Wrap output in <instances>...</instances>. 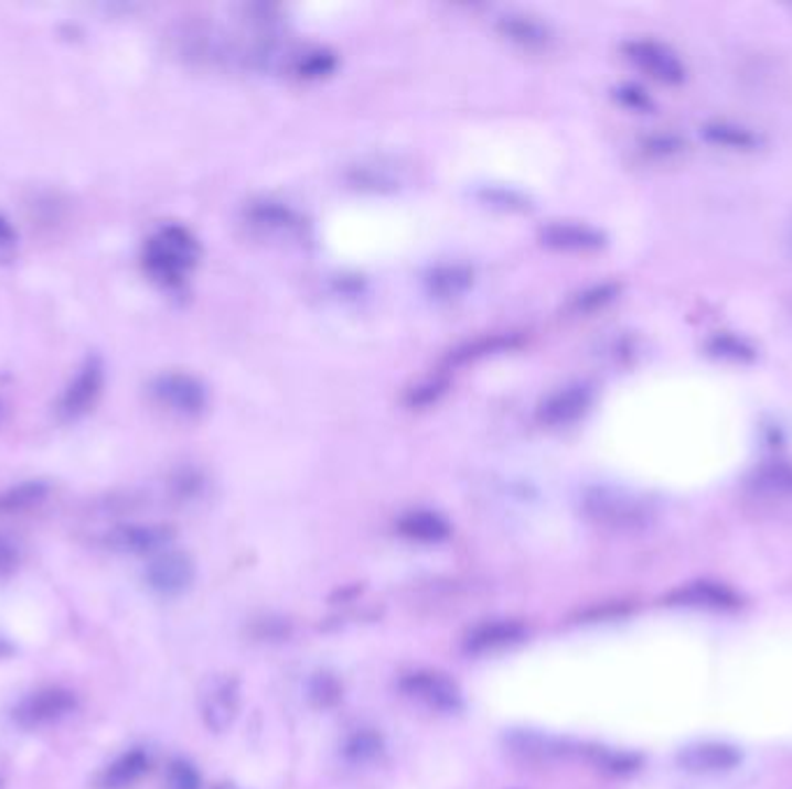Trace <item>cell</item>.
Returning a JSON list of instances; mask_svg holds the SVG:
<instances>
[{
  "mask_svg": "<svg viewBox=\"0 0 792 789\" xmlns=\"http://www.w3.org/2000/svg\"><path fill=\"white\" fill-rule=\"evenodd\" d=\"M200 260V244L193 231L183 225H160L145 241L142 267L153 283L176 290L185 283Z\"/></svg>",
  "mask_w": 792,
  "mask_h": 789,
  "instance_id": "6da1fadb",
  "label": "cell"
},
{
  "mask_svg": "<svg viewBox=\"0 0 792 789\" xmlns=\"http://www.w3.org/2000/svg\"><path fill=\"white\" fill-rule=\"evenodd\" d=\"M581 515L593 526L612 532H640L654 519V512L642 498L614 486L587 489L581 496Z\"/></svg>",
  "mask_w": 792,
  "mask_h": 789,
  "instance_id": "7a4b0ae2",
  "label": "cell"
},
{
  "mask_svg": "<svg viewBox=\"0 0 792 789\" xmlns=\"http://www.w3.org/2000/svg\"><path fill=\"white\" fill-rule=\"evenodd\" d=\"M105 361L98 355H88L79 368L77 374L73 376L65 385V389L61 391V397L56 401V417L63 424H73L84 420L88 412H93V408L98 406L103 391H105Z\"/></svg>",
  "mask_w": 792,
  "mask_h": 789,
  "instance_id": "3957f363",
  "label": "cell"
},
{
  "mask_svg": "<svg viewBox=\"0 0 792 789\" xmlns=\"http://www.w3.org/2000/svg\"><path fill=\"white\" fill-rule=\"evenodd\" d=\"M149 397L158 408L181 417V420H195L208 403L206 387L191 374L183 370H165L149 382Z\"/></svg>",
  "mask_w": 792,
  "mask_h": 789,
  "instance_id": "277c9868",
  "label": "cell"
},
{
  "mask_svg": "<svg viewBox=\"0 0 792 789\" xmlns=\"http://www.w3.org/2000/svg\"><path fill=\"white\" fill-rule=\"evenodd\" d=\"M79 706L77 694L63 685H46L26 694L14 709L12 721L21 729H42L52 727L67 715H73Z\"/></svg>",
  "mask_w": 792,
  "mask_h": 789,
  "instance_id": "5b68a950",
  "label": "cell"
},
{
  "mask_svg": "<svg viewBox=\"0 0 792 789\" xmlns=\"http://www.w3.org/2000/svg\"><path fill=\"white\" fill-rule=\"evenodd\" d=\"M623 54L628 56L635 67H640L644 75L656 79L667 86H677L686 79V65L682 58L674 54L670 46L656 40H631L625 42Z\"/></svg>",
  "mask_w": 792,
  "mask_h": 789,
  "instance_id": "8992f818",
  "label": "cell"
},
{
  "mask_svg": "<svg viewBox=\"0 0 792 789\" xmlns=\"http://www.w3.org/2000/svg\"><path fill=\"white\" fill-rule=\"evenodd\" d=\"M402 690L410 700H417L438 713H457L463 706L457 683L434 669L410 671L402 679Z\"/></svg>",
  "mask_w": 792,
  "mask_h": 789,
  "instance_id": "52a82bcc",
  "label": "cell"
},
{
  "mask_svg": "<svg viewBox=\"0 0 792 789\" xmlns=\"http://www.w3.org/2000/svg\"><path fill=\"white\" fill-rule=\"evenodd\" d=\"M174 540V530L162 523H121L105 536V547L116 553L158 555L168 551Z\"/></svg>",
  "mask_w": 792,
  "mask_h": 789,
  "instance_id": "ba28073f",
  "label": "cell"
},
{
  "mask_svg": "<svg viewBox=\"0 0 792 789\" xmlns=\"http://www.w3.org/2000/svg\"><path fill=\"white\" fill-rule=\"evenodd\" d=\"M145 579H147L149 588L156 591L158 595L174 597V595H181L191 588L193 579H195V565H193L189 553L168 549V551L153 555L151 563L147 565Z\"/></svg>",
  "mask_w": 792,
  "mask_h": 789,
  "instance_id": "9c48e42d",
  "label": "cell"
},
{
  "mask_svg": "<svg viewBox=\"0 0 792 789\" xmlns=\"http://www.w3.org/2000/svg\"><path fill=\"white\" fill-rule=\"evenodd\" d=\"M665 605L705 612H730L739 607V595L730 586L718 582H691L667 593Z\"/></svg>",
  "mask_w": 792,
  "mask_h": 789,
  "instance_id": "30bf717a",
  "label": "cell"
},
{
  "mask_svg": "<svg viewBox=\"0 0 792 789\" xmlns=\"http://www.w3.org/2000/svg\"><path fill=\"white\" fill-rule=\"evenodd\" d=\"M239 688L235 679H214L202 694V717L208 729L225 732L237 721Z\"/></svg>",
  "mask_w": 792,
  "mask_h": 789,
  "instance_id": "8fae6325",
  "label": "cell"
},
{
  "mask_svg": "<svg viewBox=\"0 0 792 789\" xmlns=\"http://www.w3.org/2000/svg\"><path fill=\"white\" fill-rule=\"evenodd\" d=\"M679 767L691 774H726L741 764V750L730 744L718 741H705V744L686 746L679 757Z\"/></svg>",
  "mask_w": 792,
  "mask_h": 789,
  "instance_id": "7c38bea8",
  "label": "cell"
},
{
  "mask_svg": "<svg viewBox=\"0 0 792 789\" xmlns=\"http://www.w3.org/2000/svg\"><path fill=\"white\" fill-rule=\"evenodd\" d=\"M591 406V391L585 385L558 389L541 403L538 420L547 426H568L585 417Z\"/></svg>",
  "mask_w": 792,
  "mask_h": 789,
  "instance_id": "4fadbf2b",
  "label": "cell"
},
{
  "mask_svg": "<svg viewBox=\"0 0 792 789\" xmlns=\"http://www.w3.org/2000/svg\"><path fill=\"white\" fill-rule=\"evenodd\" d=\"M149 755L142 748L126 750L98 774L96 789H132L149 774Z\"/></svg>",
  "mask_w": 792,
  "mask_h": 789,
  "instance_id": "5bb4252c",
  "label": "cell"
},
{
  "mask_svg": "<svg viewBox=\"0 0 792 789\" xmlns=\"http://www.w3.org/2000/svg\"><path fill=\"white\" fill-rule=\"evenodd\" d=\"M499 31L505 40L515 42L522 50L528 52H545L549 50V44L554 42V35L549 31L547 23H543L541 19H535L531 14H503L499 19Z\"/></svg>",
  "mask_w": 792,
  "mask_h": 789,
  "instance_id": "9a60e30c",
  "label": "cell"
},
{
  "mask_svg": "<svg viewBox=\"0 0 792 789\" xmlns=\"http://www.w3.org/2000/svg\"><path fill=\"white\" fill-rule=\"evenodd\" d=\"M543 244L570 250V252H589L604 246V235L585 223H552L543 229Z\"/></svg>",
  "mask_w": 792,
  "mask_h": 789,
  "instance_id": "2e32d148",
  "label": "cell"
},
{
  "mask_svg": "<svg viewBox=\"0 0 792 789\" xmlns=\"http://www.w3.org/2000/svg\"><path fill=\"white\" fill-rule=\"evenodd\" d=\"M524 625L517 620H492L482 623L465 637V651L473 656H484L501 651L505 646H512L524 639Z\"/></svg>",
  "mask_w": 792,
  "mask_h": 789,
  "instance_id": "e0dca14e",
  "label": "cell"
},
{
  "mask_svg": "<svg viewBox=\"0 0 792 789\" xmlns=\"http://www.w3.org/2000/svg\"><path fill=\"white\" fill-rule=\"evenodd\" d=\"M749 486L753 494L767 498H792V463L790 461H767L753 471Z\"/></svg>",
  "mask_w": 792,
  "mask_h": 789,
  "instance_id": "ac0fdd59",
  "label": "cell"
},
{
  "mask_svg": "<svg viewBox=\"0 0 792 789\" xmlns=\"http://www.w3.org/2000/svg\"><path fill=\"white\" fill-rule=\"evenodd\" d=\"M399 530L408 540L415 542H427L436 544L442 542L450 536V523L436 512H427V509H419V512H410L399 521Z\"/></svg>",
  "mask_w": 792,
  "mask_h": 789,
  "instance_id": "d6986e66",
  "label": "cell"
},
{
  "mask_svg": "<svg viewBox=\"0 0 792 789\" xmlns=\"http://www.w3.org/2000/svg\"><path fill=\"white\" fill-rule=\"evenodd\" d=\"M50 496V484L44 479H26L0 494V515H19L42 505Z\"/></svg>",
  "mask_w": 792,
  "mask_h": 789,
  "instance_id": "ffe728a7",
  "label": "cell"
},
{
  "mask_svg": "<svg viewBox=\"0 0 792 789\" xmlns=\"http://www.w3.org/2000/svg\"><path fill=\"white\" fill-rule=\"evenodd\" d=\"M473 283V273L471 269L459 267V264H448V267H438L431 275H429V288L434 294H438L440 299H452L459 296L461 292H465Z\"/></svg>",
  "mask_w": 792,
  "mask_h": 789,
  "instance_id": "44dd1931",
  "label": "cell"
},
{
  "mask_svg": "<svg viewBox=\"0 0 792 789\" xmlns=\"http://www.w3.org/2000/svg\"><path fill=\"white\" fill-rule=\"evenodd\" d=\"M517 345V336L515 334H492V336H482V338H475L471 343H465L463 347H459V350L452 353L450 361L452 364H469L473 359H480V357H486V355H494V353H501V350H510V347Z\"/></svg>",
  "mask_w": 792,
  "mask_h": 789,
  "instance_id": "7402d4cb",
  "label": "cell"
},
{
  "mask_svg": "<svg viewBox=\"0 0 792 789\" xmlns=\"http://www.w3.org/2000/svg\"><path fill=\"white\" fill-rule=\"evenodd\" d=\"M343 755L355 764L376 761L383 755V738L374 729H355L345 738Z\"/></svg>",
  "mask_w": 792,
  "mask_h": 789,
  "instance_id": "603a6c76",
  "label": "cell"
},
{
  "mask_svg": "<svg viewBox=\"0 0 792 789\" xmlns=\"http://www.w3.org/2000/svg\"><path fill=\"white\" fill-rule=\"evenodd\" d=\"M705 137L711 144L726 147V149H751L756 147V134L749 130L728 126V123H711L705 128Z\"/></svg>",
  "mask_w": 792,
  "mask_h": 789,
  "instance_id": "cb8c5ba5",
  "label": "cell"
},
{
  "mask_svg": "<svg viewBox=\"0 0 792 789\" xmlns=\"http://www.w3.org/2000/svg\"><path fill=\"white\" fill-rule=\"evenodd\" d=\"M248 216L255 225L263 227H290L295 223L290 208L278 202H258L255 206H250Z\"/></svg>",
  "mask_w": 792,
  "mask_h": 789,
  "instance_id": "d4e9b609",
  "label": "cell"
},
{
  "mask_svg": "<svg viewBox=\"0 0 792 789\" xmlns=\"http://www.w3.org/2000/svg\"><path fill=\"white\" fill-rule=\"evenodd\" d=\"M334 67H336V56L332 52L318 50V52H311V54L299 58L297 75L304 79H320V77L332 75Z\"/></svg>",
  "mask_w": 792,
  "mask_h": 789,
  "instance_id": "484cf974",
  "label": "cell"
},
{
  "mask_svg": "<svg viewBox=\"0 0 792 789\" xmlns=\"http://www.w3.org/2000/svg\"><path fill=\"white\" fill-rule=\"evenodd\" d=\"M309 694L313 704L320 709H330L341 700V685L332 674H315L309 683Z\"/></svg>",
  "mask_w": 792,
  "mask_h": 789,
  "instance_id": "4316f807",
  "label": "cell"
},
{
  "mask_svg": "<svg viewBox=\"0 0 792 789\" xmlns=\"http://www.w3.org/2000/svg\"><path fill=\"white\" fill-rule=\"evenodd\" d=\"M619 294V285L614 283H604V285H596L587 292H581L577 299H575V311L577 313H593L598 309H602L604 304H610V301Z\"/></svg>",
  "mask_w": 792,
  "mask_h": 789,
  "instance_id": "83f0119b",
  "label": "cell"
},
{
  "mask_svg": "<svg viewBox=\"0 0 792 789\" xmlns=\"http://www.w3.org/2000/svg\"><path fill=\"white\" fill-rule=\"evenodd\" d=\"M165 787L168 789H200V774L191 761L174 759L168 767Z\"/></svg>",
  "mask_w": 792,
  "mask_h": 789,
  "instance_id": "f1b7e54d",
  "label": "cell"
},
{
  "mask_svg": "<svg viewBox=\"0 0 792 789\" xmlns=\"http://www.w3.org/2000/svg\"><path fill=\"white\" fill-rule=\"evenodd\" d=\"M709 350L718 357H728V359H735V361H747V359H753V350L751 347L735 338V336H716L711 343H709Z\"/></svg>",
  "mask_w": 792,
  "mask_h": 789,
  "instance_id": "f546056e",
  "label": "cell"
},
{
  "mask_svg": "<svg viewBox=\"0 0 792 789\" xmlns=\"http://www.w3.org/2000/svg\"><path fill=\"white\" fill-rule=\"evenodd\" d=\"M19 250V235L12 223L0 214V264H8L17 258Z\"/></svg>",
  "mask_w": 792,
  "mask_h": 789,
  "instance_id": "4dcf8cb0",
  "label": "cell"
},
{
  "mask_svg": "<svg viewBox=\"0 0 792 789\" xmlns=\"http://www.w3.org/2000/svg\"><path fill=\"white\" fill-rule=\"evenodd\" d=\"M644 149L649 153H654V155H667V153L679 151L682 144H679V139L672 137V134H654V137L646 139Z\"/></svg>",
  "mask_w": 792,
  "mask_h": 789,
  "instance_id": "1f68e13d",
  "label": "cell"
},
{
  "mask_svg": "<svg viewBox=\"0 0 792 789\" xmlns=\"http://www.w3.org/2000/svg\"><path fill=\"white\" fill-rule=\"evenodd\" d=\"M440 391H442V385H438V382H429V385H425V387H417V389L413 391V403H415V406H427V403L436 401V397H438Z\"/></svg>",
  "mask_w": 792,
  "mask_h": 789,
  "instance_id": "d6a6232c",
  "label": "cell"
},
{
  "mask_svg": "<svg viewBox=\"0 0 792 789\" xmlns=\"http://www.w3.org/2000/svg\"><path fill=\"white\" fill-rule=\"evenodd\" d=\"M14 563H17V551L12 549L10 542L0 540V574L10 572L14 568Z\"/></svg>",
  "mask_w": 792,
  "mask_h": 789,
  "instance_id": "836d02e7",
  "label": "cell"
},
{
  "mask_svg": "<svg viewBox=\"0 0 792 789\" xmlns=\"http://www.w3.org/2000/svg\"><path fill=\"white\" fill-rule=\"evenodd\" d=\"M625 93H628V96H623V98H625V102H628V105H633V107H646V105H649L646 96H642V90L628 88Z\"/></svg>",
  "mask_w": 792,
  "mask_h": 789,
  "instance_id": "e575fe53",
  "label": "cell"
},
{
  "mask_svg": "<svg viewBox=\"0 0 792 789\" xmlns=\"http://www.w3.org/2000/svg\"><path fill=\"white\" fill-rule=\"evenodd\" d=\"M10 653H12V646L6 639H0V658H6Z\"/></svg>",
  "mask_w": 792,
  "mask_h": 789,
  "instance_id": "d590c367",
  "label": "cell"
},
{
  "mask_svg": "<svg viewBox=\"0 0 792 789\" xmlns=\"http://www.w3.org/2000/svg\"><path fill=\"white\" fill-rule=\"evenodd\" d=\"M218 789H232V787H218Z\"/></svg>",
  "mask_w": 792,
  "mask_h": 789,
  "instance_id": "8d00e7d4",
  "label": "cell"
}]
</instances>
